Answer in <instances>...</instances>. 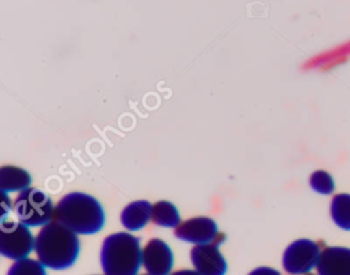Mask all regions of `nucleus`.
Listing matches in <instances>:
<instances>
[{
  "label": "nucleus",
  "mask_w": 350,
  "mask_h": 275,
  "mask_svg": "<svg viewBox=\"0 0 350 275\" xmlns=\"http://www.w3.org/2000/svg\"><path fill=\"white\" fill-rule=\"evenodd\" d=\"M37 260L46 268L66 270L70 268L79 253L78 234L57 220L42 226L36 235Z\"/></svg>",
  "instance_id": "1"
},
{
  "label": "nucleus",
  "mask_w": 350,
  "mask_h": 275,
  "mask_svg": "<svg viewBox=\"0 0 350 275\" xmlns=\"http://www.w3.org/2000/svg\"><path fill=\"white\" fill-rule=\"evenodd\" d=\"M55 220L77 234H96L105 222L101 204L93 196L71 192L63 196L55 208Z\"/></svg>",
  "instance_id": "2"
},
{
  "label": "nucleus",
  "mask_w": 350,
  "mask_h": 275,
  "mask_svg": "<svg viewBox=\"0 0 350 275\" xmlns=\"http://www.w3.org/2000/svg\"><path fill=\"white\" fill-rule=\"evenodd\" d=\"M100 263L104 275H138L142 265L139 239L126 231L109 234L103 241Z\"/></svg>",
  "instance_id": "3"
},
{
  "label": "nucleus",
  "mask_w": 350,
  "mask_h": 275,
  "mask_svg": "<svg viewBox=\"0 0 350 275\" xmlns=\"http://www.w3.org/2000/svg\"><path fill=\"white\" fill-rule=\"evenodd\" d=\"M55 208L51 197L36 187H27L19 192L14 202V212L18 220L27 227L45 226L52 222Z\"/></svg>",
  "instance_id": "4"
},
{
  "label": "nucleus",
  "mask_w": 350,
  "mask_h": 275,
  "mask_svg": "<svg viewBox=\"0 0 350 275\" xmlns=\"http://www.w3.org/2000/svg\"><path fill=\"white\" fill-rule=\"evenodd\" d=\"M36 248V237L27 226L19 220L1 219L0 223V253L11 260L26 259Z\"/></svg>",
  "instance_id": "5"
},
{
  "label": "nucleus",
  "mask_w": 350,
  "mask_h": 275,
  "mask_svg": "<svg viewBox=\"0 0 350 275\" xmlns=\"http://www.w3.org/2000/svg\"><path fill=\"white\" fill-rule=\"evenodd\" d=\"M320 253L317 242L306 238L295 239L284 249L282 265L290 275H306L316 268Z\"/></svg>",
  "instance_id": "6"
},
{
  "label": "nucleus",
  "mask_w": 350,
  "mask_h": 275,
  "mask_svg": "<svg viewBox=\"0 0 350 275\" xmlns=\"http://www.w3.org/2000/svg\"><path fill=\"white\" fill-rule=\"evenodd\" d=\"M174 234L183 242L202 245L215 242L219 235V228L213 219L206 216H197L180 222V224L175 227Z\"/></svg>",
  "instance_id": "7"
},
{
  "label": "nucleus",
  "mask_w": 350,
  "mask_h": 275,
  "mask_svg": "<svg viewBox=\"0 0 350 275\" xmlns=\"http://www.w3.org/2000/svg\"><path fill=\"white\" fill-rule=\"evenodd\" d=\"M142 265L149 275H170L174 265V254L167 242L152 238L142 249Z\"/></svg>",
  "instance_id": "8"
},
{
  "label": "nucleus",
  "mask_w": 350,
  "mask_h": 275,
  "mask_svg": "<svg viewBox=\"0 0 350 275\" xmlns=\"http://www.w3.org/2000/svg\"><path fill=\"white\" fill-rule=\"evenodd\" d=\"M190 259L194 270L201 275H226L227 272V261L215 242L194 245Z\"/></svg>",
  "instance_id": "9"
},
{
  "label": "nucleus",
  "mask_w": 350,
  "mask_h": 275,
  "mask_svg": "<svg viewBox=\"0 0 350 275\" xmlns=\"http://www.w3.org/2000/svg\"><path fill=\"white\" fill-rule=\"evenodd\" d=\"M317 275H350V248L327 246L321 250Z\"/></svg>",
  "instance_id": "10"
},
{
  "label": "nucleus",
  "mask_w": 350,
  "mask_h": 275,
  "mask_svg": "<svg viewBox=\"0 0 350 275\" xmlns=\"http://www.w3.org/2000/svg\"><path fill=\"white\" fill-rule=\"evenodd\" d=\"M152 220V204L146 200H137L127 204L120 213V223L129 231L144 228Z\"/></svg>",
  "instance_id": "11"
},
{
  "label": "nucleus",
  "mask_w": 350,
  "mask_h": 275,
  "mask_svg": "<svg viewBox=\"0 0 350 275\" xmlns=\"http://www.w3.org/2000/svg\"><path fill=\"white\" fill-rule=\"evenodd\" d=\"M30 174L16 166H3L0 168V189L4 193L22 192L30 187Z\"/></svg>",
  "instance_id": "12"
},
{
  "label": "nucleus",
  "mask_w": 350,
  "mask_h": 275,
  "mask_svg": "<svg viewBox=\"0 0 350 275\" xmlns=\"http://www.w3.org/2000/svg\"><path fill=\"white\" fill-rule=\"evenodd\" d=\"M152 222L160 227L175 228L180 224V215L172 202L161 200L152 205Z\"/></svg>",
  "instance_id": "13"
},
{
  "label": "nucleus",
  "mask_w": 350,
  "mask_h": 275,
  "mask_svg": "<svg viewBox=\"0 0 350 275\" xmlns=\"http://www.w3.org/2000/svg\"><path fill=\"white\" fill-rule=\"evenodd\" d=\"M329 212L332 222L342 230L350 231V194L338 193L331 200Z\"/></svg>",
  "instance_id": "14"
},
{
  "label": "nucleus",
  "mask_w": 350,
  "mask_h": 275,
  "mask_svg": "<svg viewBox=\"0 0 350 275\" xmlns=\"http://www.w3.org/2000/svg\"><path fill=\"white\" fill-rule=\"evenodd\" d=\"M45 265L36 259L16 260L7 271V275H46Z\"/></svg>",
  "instance_id": "15"
},
{
  "label": "nucleus",
  "mask_w": 350,
  "mask_h": 275,
  "mask_svg": "<svg viewBox=\"0 0 350 275\" xmlns=\"http://www.w3.org/2000/svg\"><path fill=\"white\" fill-rule=\"evenodd\" d=\"M309 183L310 187L320 194H331L335 189V182L332 176L324 170L314 171L309 178Z\"/></svg>",
  "instance_id": "16"
},
{
  "label": "nucleus",
  "mask_w": 350,
  "mask_h": 275,
  "mask_svg": "<svg viewBox=\"0 0 350 275\" xmlns=\"http://www.w3.org/2000/svg\"><path fill=\"white\" fill-rule=\"evenodd\" d=\"M247 275H282V274L278 270L271 267H257L252 270Z\"/></svg>",
  "instance_id": "17"
},
{
  "label": "nucleus",
  "mask_w": 350,
  "mask_h": 275,
  "mask_svg": "<svg viewBox=\"0 0 350 275\" xmlns=\"http://www.w3.org/2000/svg\"><path fill=\"white\" fill-rule=\"evenodd\" d=\"M170 275H201V274H198L196 270H178V271H175V272H171Z\"/></svg>",
  "instance_id": "18"
},
{
  "label": "nucleus",
  "mask_w": 350,
  "mask_h": 275,
  "mask_svg": "<svg viewBox=\"0 0 350 275\" xmlns=\"http://www.w3.org/2000/svg\"><path fill=\"white\" fill-rule=\"evenodd\" d=\"M306 275H314V274H312V272H309V274H306Z\"/></svg>",
  "instance_id": "19"
},
{
  "label": "nucleus",
  "mask_w": 350,
  "mask_h": 275,
  "mask_svg": "<svg viewBox=\"0 0 350 275\" xmlns=\"http://www.w3.org/2000/svg\"><path fill=\"white\" fill-rule=\"evenodd\" d=\"M142 275H149V274H142Z\"/></svg>",
  "instance_id": "20"
}]
</instances>
